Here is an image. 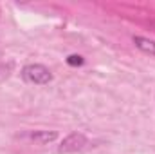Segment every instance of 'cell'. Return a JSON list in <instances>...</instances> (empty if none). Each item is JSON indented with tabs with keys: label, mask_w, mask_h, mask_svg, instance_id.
Segmentation results:
<instances>
[{
	"label": "cell",
	"mask_w": 155,
	"mask_h": 154,
	"mask_svg": "<svg viewBox=\"0 0 155 154\" xmlns=\"http://www.w3.org/2000/svg\"><path fill=\"white\" fill-rule=\"evenodd\" d=\"M22 76L25 82L33 83V85H47L49 82H52V73L49 71V67L41 65V64H29L22 69Z\"/></svg>",
	"instance_id": "cell-1"
},
{
	"label": "cell",
	"mask_w": 155,
	"mask_h": 154,
	"mask_svg": "<svg viewBox=\"0 0 155 154\" xmlns=\"http://www.w3.org/2000/svg\"><path fill=\"white\" fill-rule=\"evenodd\" d=\"M88 145V140L83 132H71L67 138H63V142L58 147L60 154H72V152H79Z\"/></svg>",
	"instance_id": "cell-2"
},
{
	"label": "cell",
	"mask_w": 155,
	"mask_h": 154,
	"mask_svg": "<svg viewBox=\"0 0 155 154\" xmlns=\"http://www.w3.org/2000/svg\"><path fill=\"white\" fill-rule=\"evenodd\" d=\"M29 138L38 145H49L58 138V132L56 131H35V132H29Z\"/></svg>",
	"instance_id": "cell-3"
},
{
	"label": "cell",
	"mask_w": 155,
	"mask_h": 154,
	"mask_svg": "<svg viewBox=\"0 0 155 154\" xmlns=\"http://www.w3.org/2000/svg\"><path fill=\"white\" fill-rule=\"evenodd\" d=\"M134 44L139 51L150 54V56H155V42L150 38H144V37H134Z\"/></svg>",
	"instance_id": "cell-4"
},
{
	"label": "cell",
	"mask_w": 155,
	"mask_h": 154,
	"mask_svg": "<svg viewBox=\"0 0 155 154\" xmlns=\"http://www.w3.org/2000/svg\"><path fill=\"white\" fill-rule=\"evenodd\" d=\"M67 64L72 65V67H79V65L85 64V60H83V56H79V54H71V56L67 58Z\"/></svg>",
	"instance_id": "cell-5"
}]
</instances>
